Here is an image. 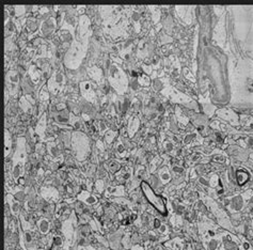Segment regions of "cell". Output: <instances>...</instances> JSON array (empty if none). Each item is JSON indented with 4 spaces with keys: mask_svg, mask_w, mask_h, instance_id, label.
Instances as JSON below:
<instances>
[{
    "mask_svg": "<svg viewBox=\"0 0 253 250\" xmlns=\"http://www.w3.org/2000/svg\"><path fill=\"white\" fill-rule=\"evenodd\" d=\"M236 176H237V182H238L239 185H243L245 183H247V181L249 180V174L243 170L237 171Z\"/></svg>",
    "mask_w": 253,
    "mask_h": 250,
    "instance_id": "obj_2",
    "label": "cell"
},
{
    "mask_svg": "<svg viewBox=\"0 0 253 250\" xmlns=\"http://www.w3.org/2000/svg\"><path fill=\"white\" fill-rule=\"evenodd\" d=\"M141 188L143 190L144 195H145V197L146 199L148 200V202L151 203L153 206H154L159 213H161L163 215L167 214V208H165V201L162 199L160 196L158 195H156L154 192V190L152 189L151 187L148 186V184L143 182V183L141 184Z\"/></svg>",
    "mask_w": 253,
    "mask_h": 250,
    "instance_id": "obj_1",
    "label": "cell"
},
{
    "mask_svg": "<svg viewBox=\"0 0 253 250\" xmlns=\"http://www.w3.org/2000/svg\"><path fill=\"white\" fill-rule=\"evenodd\" d=\"M155 223H156V225H155L156 227H158V225H160V222H158V220H156V221H155Z\"/></svg>",
    "mask_w": 253,
    "mask_h": 250,
    "instance_id": "obj_3",
    "label": "cell"
}]
</instances>
